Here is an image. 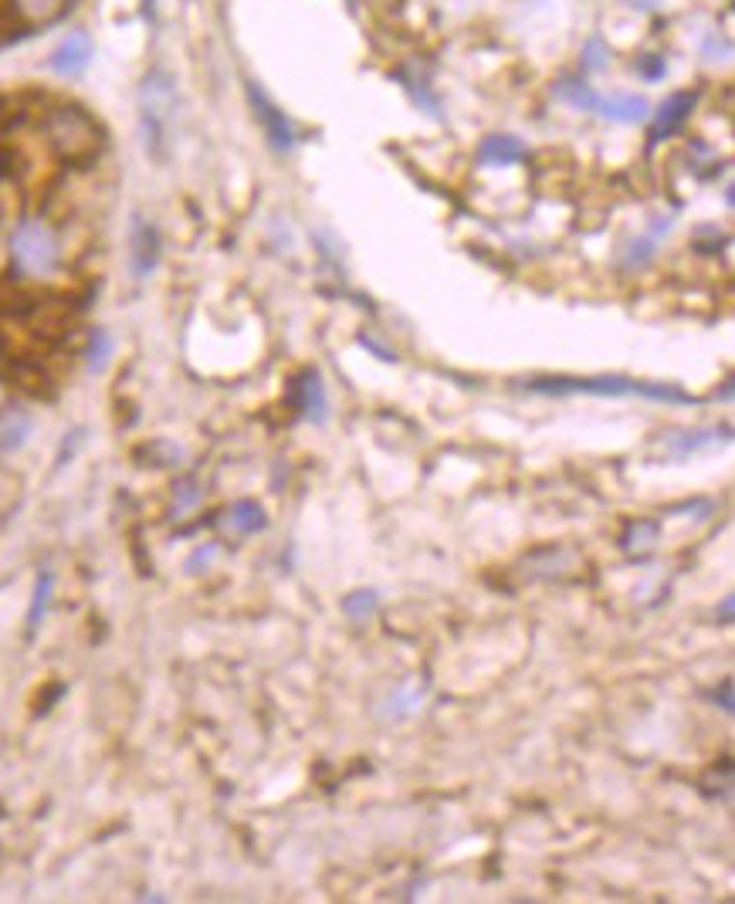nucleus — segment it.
<instances>
[{"mask_svg":"<svg viewBox=\"0 0 735 904\" xmlns=\"http://www.w3.org/2000/svg\"><path fill=\"white\" fill-rule=\"evenodd\" d=\"M532 393H549V397H567V393H590V397H644L658 404L688 407L698 404L692 393L674 383H647L631 377H535L525 383Z\"/></svg>","mask_w":735,"mask_h":904,"instance_id":"1","label":"nucleus"},{"mask_svg":"<svg viewBox=\"0 0 735 904\" xmlns=\"http://www.w3.org/2000/svg\"><path fill=\"white\" fill-rule=\"evenodd\" d=\"M177 112V89L174 78L163 68H150L139 81V132H143L147 153L163 163L169 153V126Z\"/></svg>","mask_w":735,"mask_h":904,"instance_id":"2","label":"nucleus"},{"mask_svg":"<svg viewBox=\"0 0 735 904\" xmlns=\"http://www.w3.org/2000/svg\"><path fill=\"white\" fill-rule=\"evenodd\" d=\"M11 262L24 278H48L62 262V241L41 217H27L11 234Z\"/></svg>","mask_w":735,"mask_h":904,"instance_id":"3","label":"nucleus"},{"mask_svg":"<svg viewBox=\"0 0 735 904\" xmlns=\"http://www.w3.org/2000/svg\"><path fill=\"white\" fill-rule=\"evenodd\" d=\"M45 136L48 143L54 147L62 160L68 163H81V160H92L102 150V132L96 126V119L89 112H81L75 105H62V109H51L48 119H45Z\"/></svg>","mask_w":735,"mask_h":904,"instance_id":"4","label":"nucleus"},{"mask_svg":"<svg viewBox=\"0 0 735 904\" xmlns=\"http://www.w3.org/2000/svg\"><path fill=\"white\" fill-rule=\"evenodd\" d=\"M248 99L254 105V116H258V123L265 126L268 143L278 153H289L295 147V132H292V126L286 119V112H278V105H271V99L258 89V85H248Z\"/></svg>","mask_w":735,"mask_h":904,"instance_id":"5","label":"nucleus"},{"mask_svg":"<svg viewBox=\"0 0 735 904\" xmlns=\"http://www.w3.org/2000/svg\"><path fill=\"white\" fill-rule=\"evenodd\" d=\"M89 59H92V41H89V35L75 31V35H68L59 48H54V54H51V72L62 75V78H78L85 68H89Z\"/></svg>","mask_w":735,"mask_h":904,"instance_id":"6","label":"nucleus"},{"mask_svg":"<svg viewBox=\"0 0 735 904\" xmlns=\"http://www.w3.org/2000/svg\"><path fill=\"white\" fill-rule=\"evenodd\" d=\"M129 244H132V271L139 278H147L156 262H160V234L150 220L143 217H132V234H129Z\"/></svg>","mask_w":735,"mask_h":904,"instance_id":"7","label":"nucleus"},{"mask_svg":"<svg viewBox=\"0 0 735 904\" xmlns=\"http://www.w3.org/2000/svg\"><path fill=\"white\" fill-rule=\"evenodd\" d=\"M35 420L24 407H0V461L17 455V450L31 437Z\"/></svg>","mask_w":735,"mask_h":904,"instance_id":"8","label":"nucleus"},{"mask_svg":"<svg viewBox=\"0 0 735 904\" xmlns=\"http://www.w3.org/2000/svg\"><path fill=\"white\" fill-rule=\"evenodd\" d=\"M295 407L313 420V423H326L329 417V400H326V386L322 377L316 370H305L295 380Z\"/></svg>","mask_w":735,"mask_h":904,"instance_id":"9","label":"nucleus"},{"mask_svg":"<svg viewBox=\"0 0 735 904\" xmlns=\"http://www.w3.org/2000/svg\"><path fill=\"white\" fill-rule=\"evenodd\" d=\"M695 109V92H674L658 112H655V126H651V139H668L671 132H677L685 126V119L692 116Z\"/></svg>","mask_w":735,"mask_h":904,"instance_id":"10","label":"nucleus"},{"mask_svg":"<svg viewBox=\"0 0 735 904\" xmlns=\"http://www.w3.org/2000/svg\"><path fill=\"white\" fill-rule=\"evenodd\" d=\"M478 160L485 166H516V163L529 160V150L516 136H489L485 143L478 147Z\"/></svg>","mask_w":735,"mask_h":904,"instance_id":"11","label":"nucleus"},{"mask_svg":"<svg viewBox=\"0 0 735 904\" xmlns=\"http://www.w3.org/2000/svg\"><path fill=\"white\" fill-rule=\"evenodd\" d=\"M11 11L21 24L41 27L62 17L68 11V0H11Z\"/></svg>","mask_w":735,"mask_h":904,"instance_id":"12","label":"nucleus"},{"mask_svg":"<svg viewBox=\"0 0 735 904\" xmlns=\"http://www.w3.org/2000/svg\"><path fill=\"white\" fill-rule=\"evenodd\" d=\"M593 112H600L604 119L631 126V123H641L647 116V102L641 96H600Z\"/></svg>","mask_w":735,"mask_h":904,"instance_id":"13","label":"nucleus"},{"mask_svg":"<svg viewBox=\"0 0 735 904\" xmlns=\"http://www.w3.org/2000/svg\"><path fill=\"white\" fill-rule=\"evenodd\" d=\"M220 525L228 532H235V535H251V532L265 529V512H262V505H254V501H238L224 512Z\"/></svg>","mask_w":735,"mask_h":904,"instance_id":"14","label":"nucleus"},{"mask_svg":"<svg viewBox=\"0 0 735 904\" xmlns=\"http://www.w3.org/2000/svg\"><path fill=\"white\" fill-rule=\"evenodd\" d=\"M51 593H54V576L51 573H41L38 583H35V597H31V610H27V631H38L41 627V620L48 613V603H51Z\"/></svg>","mask_w":735,"mask_h":904,"instance_id":"15","label":"nucleus"},{"mask_svg":"<svg viewBox=\"0 0 735 904\" xmlns=\"http://www.w3.org/2000/svg\"><path fill=\"white\" fill-rule=\"evenodd\" d=\"M658 535H661V525L658 522H631L628 525V535H624V549L628 552H647L655 543H658Z\"/></svg>","mask_w":735,"mask_h":904,"instance_id":"16","label":"nucleus"},{"mask_svg":"<svg viewBox=\"0 0 735 904\" xmlns=\"http://www.w3.org/2000/svg\"><path fill=\"white\" fill-rule=\"evenodd\" d=\"M719 431H695V434H682V437H668L671 450L677 458H688L692 450H701V447H709V444H719L715 437Z\"/></svg>","mask_w":735,"mask_h":904,"instance_id":"17","label":"nucleus"},{"mask_svg":"<svg viewBox=\"0 0 735 904\" xmlns=\"http://www.w3.org/2000/svg\"><path fill=\"white\" fill-rule=\"evenodd\" d=\"M343 610L346 616L353 620H366L373 610H377V593L373 589H359V593H350V597L343 600Z\"/></svg>","mask_w":735,"mask_h":904,"instance_id":"18","label":"nucleus"},{"mask_svg":"<svg viewBox=\"0 0 735 904\" xmlns=\"http://www.w3.org/2000/svg\"><path fill=\"white\" fill-rule=\"evenodd\" d=\"M112 353V339L105 335V332H96V339H92V349H89V362H92V370H102V362H105V356Z\"/></svg>","mask_w":735,"mask_h":904,"instance_id":"19","label":"nucleus"},{"mask_svg":"<svg viewBox=\"0 0 735 904\" xmlns=\"http://www.w3.org/2000/svg\"><path fill=\"white\" fill-rule=\"evenodd\" d=\"M641 75H644V78H661V75H664V59L641 62Z\"/></svg>","mask_w":735,"mask_h":904,"instance_id":"20","label":"nucleus"},{"mask_svg":"<svg viewBox=\"0 0 735 904\" xmlns=\"http://www.w3.org/2000/svg\"><path fill=\"white\" fill-rule=\"evenodd\" d=\"M658 0H631V8H655Z\"/></svg>","mask_w":735,"mask_h":904,"instance_id":"21","label":"nucleus"},{"mask_svg":"<svg viewBox=\"0 0 735 904\" xmlns=\"http://www.w3.org/2000/svg\"><path fill=\"white\" fill-rule=\"evenodd\" d=\"M722 620H725V624L732 620V600H725V607H722Z\"/></svg>","mask_w":735,"mask_h":904,"instance_id":"22","label":"nucleus"}]
</instances>
